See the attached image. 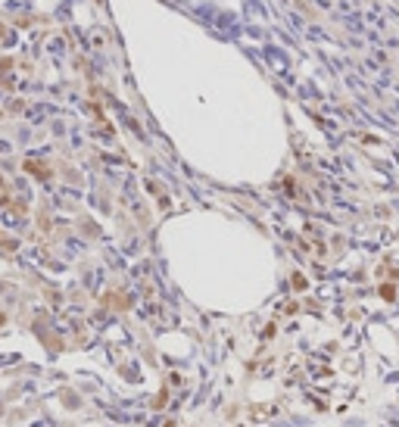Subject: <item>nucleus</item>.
Masks as SVG:
<instances>
[{
    "mask_svg": "<svg viewBox=\"0 0 399 427\" xmlns=\"http://www.w3.org/2000/svg\"><path fill=\"white\" fill-rule=\"evenodd\" d=\"M380 296H384V300H396V287L393 284H384V287H380Z\"/></svg>",
    "mask_w": 399,
    "mask_h": 427,
    "instance_id": "nucleus-1",
    "label": "nucleus"
}]
</instances>
